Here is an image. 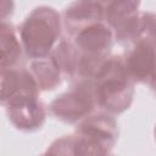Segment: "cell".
Wrapping results in <instances>:
<instances>
[{"mask_svg": "<svg viewBox=\"0 0 156 156\" xmlns=\"http://www.w3.org/2000/svg\"><path fill=\"white\" fill-rule=\"evenodd\" d=\"M124 67L129 74L138 80L152 82L156 78V48L151 43L139 41L129 52Z\"/></svg>", "mask_w": 156, "mask_h": 156, "instance_id": "277c9868", "label": "cell"}, {"mask_svg": "<svg viewBox=\"0 0 156 156\" xmlns=\"http://www.w3.org/2000/svg\"><path fill=\"white\" fill-rule=\"evenodd\" d=\"M95 96L98 104L111 112H122L126 110L133 98V87L129 82V74L124 65L113 57L106 60L98 73Z\"/></svg>", "mask_w": 156, "mask_h": 156, "instance_id": "6da1fadb", "label": "cell"}, {"mask_svg": "<svg viewBox=\"0 0 156 156\" xmlns=\"http://www.w3.org/2000/svg\"><path fill=\"white\" fill-rule=\"evenodd\" d=\"M79 132L82 135L99 141L106 149L110 147L116 139L115 121L104 115L93 116L89 119L84 121V123L79 128Z\"/></svg>", "mask_w": 156, "mask_h": 156, "instance_id": "52a82bcc", "label": "cell"}, {"mask_svg": "<svg viewBox=\"0 0 156 156\" xmlns=\"http://www.w3.org/2000/svg\"><path fill=\"white\" fill-rule=\"evenodd\" d=\"M138 6L139 2H132V1L112 2L106 9V17L108 22L117 28L136 15L135 11Z\"/></svg>", "mask_w": 156, "mask_h": 156, "instance_id": "8fae6325", "label": "cell"}, {"mask_svg": "<svg viewBox=\"0 0 156 156\" xmlns=\"http://www.w3.org/2000/svg\"><path fill=\"white\" fill-rule=\"evenodd\" d=\"M112 43V33L101 22L82 28L76 35V44L85 52V56L101 57L108 51Z\"/></svg>", "mask_w": 156, "mask_h": 156, "instance_id": "5b68a950", "label": "cell"}, {"mask_svg": "<svg viewBox=\"0 0 156 156\" xmlns=\"http://www.w3.org/2000/svg\"><path fill=\"white\" fill-rule=\"evenodd\" d=\"M21 58V45L10 24L1 23V67L12 69Z\"/></svg>", "mask_w": 156, "mask_h": 156, "instance_id": "9c48e42d", "label": "cell"}, {"mask_svg": "<svg viewBox=\"0 0 156 156\" xmlns=\"http://www.w3.org/2000/svg\"><path fill=\"white\" fill-rule=\"evenodd\" d=\"M34 72V79L43 89H54L60 82V68L52 58L38 60L32 65Z\"/></svg>", "mask_w": 156, "mask_h": 156, "instance_id": "30bf717a", "label": "cell"}, {"mask_svg": "<svg viewBox=\"0 0 156 156\" xmlns=\"http://www.w3.org/2000/svg\"><path fill=\"white\" fill-rule=\"evenodd\" d=\"M9 117L12 123L24 130H32L41 126L45 118L43 105L35 99H28L7 105Z\"/></svg>", "mask_w": 156, "mask_h": 156, "instance_id": "8992f818", "label": "cell"}, {"mask_svg": "<svg viewBox=\"0 0 156 156\" xmlns=\"http://www.w3.org/2000/svg\"><path fill=\"white\" fill-rule=\"evenodd\" d=\"M155 134H156V129H155Z\"/></svg>", "mask_w": 156, "mask_h": 156, "instance_id": "7c38bea8", "label": "cell"}, {"mask_svg": "<svg viewBox=\"0 0 156 156\" xmlns=\"http://www.w3.org/2000/svg\"><path fill=\"white\" fill-rule=\"evenodd\" d=\"M104 9L99 2H74L66 11V23L69 29L77 28V33L80 30L82 26H90L93 23L100 22L102 17Z\"/></svg>", "mask_w": 156, "mask_h": 156, "instance_id": "ba28073f", "label": "cell"}, {"mask_svg": "<svg viewBox=\"0 0 156 156\" xmlns=\"http://www.w3.org/2000/svg\"><path fill=\"white\" fill-rule=\"evenodd\" d=\"M95 101V89L90 84L83 83L58 96L52 102L51 111L66 122H76L91 111Z\"/></svg>", "mask_w": 156, "mask_h": 156, "instance_id": "3957f363", "label": "cell"}, {"mask_svg": "<svg viewBox=\"0 0 156 156\" xmlns=\"http://www.w3.org/2000/svg\"><path fill=\"white\" fill-rule=\"evenodd\" d=\"M60 35V16L46 6L37 7L21 27V40L30 57L43 58Z\"/></svg>", "mask_w": 156, "mask_h": 156, "instance_id": "7a4b0ae2", "label": "cell"}]
</instances>
